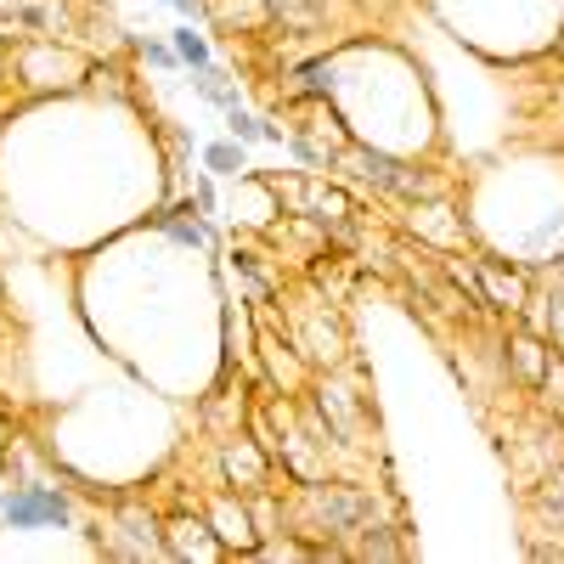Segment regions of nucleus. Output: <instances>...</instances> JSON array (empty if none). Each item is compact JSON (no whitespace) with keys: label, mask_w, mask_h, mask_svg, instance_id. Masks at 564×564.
Instances as JSON below:
<instances>
[{"label":"nucleus","mask_w":564,"mask_h":564,"mask_svg":"<svg viewBox=\"0 0 564 564\" xmlns=\"http://www.w3.org/2000/svg\"><path fill=\"white\" fill-rule=\"evenodd\" d=\"M90 63L74 40H57V34H34L23 40L18 52H12V68L7 79H18L23 90H34V97H52V90H79L90 85Z\"/></svg>","instance_id":"nucleus-1"},{"label":"nucleus","mask_w":564,"mask_h":564,"mask_svg":"<svg viewBox=\"0 0 564 564\" xmlns=\"http://www.w3.org/2000/svg\"><path fill=\"white\" fill-rule=\"evenodd\" d=\"M0 520H7V531H68L74 525V502L57 491V486H18L7 491V502H0Z\"/></svg>","instance_id":"nucleus-2"},{"label":"nucleus","mask_w":564,"mask_h":564,"mask_svg":"<svg viewBox=\"0 0 564 564\" xmlns=\"http://www.w3.org/2000/svg\"><path fill=\"white\" fill-rule=\"evenodd\" d=\"M305 508H311V531L316 536H350L367 525L372 497L367 491H345V486H305Z\"/></svg>","instance_id":"nucleus-3"},{"label":"nucleus","mask_w":564,"mask_h":564,"mask_svg":"<svg viewBox=\"0 0 564 564\" xmlns=\"http://www.w3.org/2000/svg\"><path fill=\"white\" fill-rule=\"evenodd\" d=\"M209 531L220 536V547H231V553H243V558H254V520H249V508L238 502V491H220L215 502H209Z\"/></svg>","instance_id":"nucleus-4"},{"label":"nucleus","mask_w":564,"mask_h":564,"mask_svg":"<svg viewBox=\"0 0 564 564\" xmlns=\"http://www.w3.org/2000/svg\"><path fill=\"white\" fill-rule=\"evenodd\" d=\"M164 553L170 558H220V536L209 531V520H198V513H175L170 531H164Z\"/></svg>","instance_id":"nucleus-5"},{"label":"nucleus","mask_w":564,"mask_h":564,"mask_svg":"<svg viewBox=\"0 0 564 564\" xmlns=\"http://www.w3.org/2000/svg\"><path fill=\"white\" fill-rule=\"evenodd\" d=\"M220 463H226V480H238V491H260L265 486V475H271V452L254 441H231L226 452H220Z\"/></svg>","instance_id":"nucleus-6"},{"label":"nucleus","mask_w":564,"mask_h":564,"mask_svg":"<svg viewBox=\"0 0 564 564\" xmlns=\"http://www.w3.org/2000/svg\"><path fill=\"white\" fill-rule=\"evenodd\" d=\"M204 23H220L231 34H265L271 29V0H209V18Z\"/></svg>","instance_id":"nucleus-7"},{"label":"nucleus","mask_w":564,"mask_h":564,"mask_svg":"<svg viewBox=\"0 0 564 564\" xmlns=\"http://www.w3.org/2000/svg\"><path fill=\"white\" fill-rule=\"evenodd\" d=\"M480 289H486V305H502V311H525V305H531L525 276H520V271L502 276L497 260H480Z\"/></svg>","instance_id":"nucleus-8"},{"label":"nucleus","mask_w":564,"mask_h":564,"mask_svg":"<svg viewBox=\"0 0 564 564\" xmlns=\"http://www.w3.org/2000/svg\"><path fill=\"white\" fill-rule=\"evenodd\" d=\"M226 135H231V141H243V148H260V141L282 148V141H289V130L271 124V119H260V113H249L243 102H238V108H226Z\"/></svg>","instance_id":"nucleus-9"},{"label":"nucleus","mask_w":564,"mask_h":564,"mask_svg":"<svg viewBox=\"0 0 564 564\" xmlns=\"http://www.w3.org/2000/svg\"><path fill=\"white\" fill-rule=\"evenodd\" d=\"M170 45H175V57H181V68H186V74L215 63V45H209L204 23H175V29H170Z\"/></svg>","instance_id":"nucleus-10"},{"label":"nucleus","mask_w":564,"mask_h":564,"mask_svg":"<svg viewBox=\"0 0 564 564\" xmlns=\"http://www.w3.org/2000/svg\"><path fill=\"white\" fill-rule=\"evenodd\" d=\"M204 170L209 175H226V181H243L249 175V148H243V141H209V148H204Z\"/></svg>","instance_id":"nucleus-11"},{"label":"nucleus","mask_w":564,"mask_h":564,"mask_svg":"<svg viewBox=\"0 0 564 564\" xmlns=\"http://www.w3.org/2000/svg\"><path fill=\"white\" fill-rule=\"evenodd\" d=\"M193 90H198V97H204V102H215L220 113L243 102V97H238V85H231V79H226V74L215 68V63H209V68H193Z\"/></svg>","instance_id":"nucleus-12"},{"label":"nucleus","mask_w":564,"mask_h":564,"mask_svg":"<svg viewBox=\"0 0 564 564\" xmlns=\"http://www.w3.org/2000/svg\"><path fill=\"white\" fill-rule=\"evenodd\" d=\"M508 350H513V367H520L531 384H542V372H547V356H553V350H542L531 334H513V339H508Z\"/></svg>","instance_id":"nucleus-13"},{"label":"nucleus","mask_w":564,"mask_h":564,"mask_svg":"<svg viewBox=\"0 0 564 564\" xmlns=\"http://www.w3.org/2000/svg\"><path fill=\"white\" fill-rule=\"evenodd\" d=\"M135 52H141V63H153L159 74H181V57H175V45H170V40H141Z\"/></svg>","instance_id":"nucleus-14"},{"label":"nucleus","mask_w":564,"mask_h":564,"mask_svg":"<svg viewBox=\"0 0 564 564\" xmlns=\"http://www.w3.org/2000/svg\"><path fill=\"white\" fill-rule=\"evenodd\" d=\"M170 12H175L181 23H204V18H209V0H170Z\"/></svg>","instance_id":"nucleus-15"},{"label":"nucleus","mask_w":564,"mask_h":564,"mask_svg":"<svg viewBox=\"0 0 564 564\" xmlns=\"http://www.w3.org/2000/svg\"><path fill=\"white\" fill-rule=\"evenodd\" d=\"M193 198H198V209H204V215H220V198H215V181H209V175H198V181H193Z\"/></svg>","instance_id":"nucleus-16"},{"label":"nucleus","mask_w":564,"mask_h":564,"mask_svg":"<svg viewBox=\"0 0 564 564\" xmlns=\"http://www.w3.org/2000/svg\"><path fill=\"white\" fill-rule=\"evenodd\" d=\"M361 553H367V558H395L401 547H395V542H384V536H367V542H361Z\"/></svg>","instance_id":"nucleus-17"},{"label":"nucleus","mask_w":564,"mask_h":564,"mask_svg":"<svg viewBox=\"0 0 564 564\" xmlns=\"http://www.w3.org/2000/svg\"><path fill=\"white\" fill-rule=\"evenodd\" d=\"M547 334H553V350L564 356V294L553 300V327H547Z\"/></svg>","instance_id":"nucleus-18"},{"label":"nucleus","mask_w":564,"mask_h":564,"mask_svg":"<svg viewBox=\"0 0 564 564\" xmlns=\"http://www.w3.org/2000/svg\"><path fill=\"white\" fill-rule=\"evenodd\" d=\"M7 68H12V52H7V45H0V79H7Z\"/></svg>","instance_id":"nucleus-19"},{"label":"nucleus","mask_w":564,"mask_h":564,"mask_svg":"<svg viewBox=\"0 0 564 564\" xmlns=\"http://www.w3.org/2000/svg\"><path fill=\"white\" fill-rule=\"evenodd\" d=\"M0 502H7V491H0Z\"/></svg>","instance_id":"nucleus-20"},{"label":"nucleus","mask_w":564,"mask_h":564,"mask_svg":"<svg viewBox=\"0 0 564 564\" xmlns=\"http://www.w3.org/2000/svg\"><path fill=\"white\" fill-rule=\"evenodd\" d=\"M271 7H282V0H271Z\"/></svg>","instance_id":"nucleus-21"},{"label":"nucleus","mask_w":564,"mask_h":564,"mask_svg":"<svg viewBox=\"0 0 564 564\" xmlns=\"http://www.w3.org/2000/svg\"><path fill=\"white\" fill-rule=\"evenodd\" d=\"M164 7H170V0H164Z\"/></svg>","instance_id":"nucleus-22"}]
</instances>
